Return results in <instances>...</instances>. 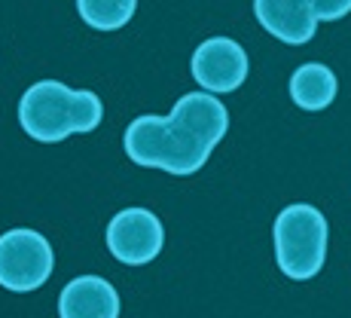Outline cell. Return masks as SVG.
I'll use <instances>...</instances> for the list:
<instances>
[{
    "label": "cell",
    "instance_id": "1",
    "mask_svg": "<svg viewBox=\"0 0 351 318\" xmlns=\"http://www.w3.org/2000/svg\"><path fill=\"white\" fill-rule=\"evenodd\" d=\"M104 120V104L95 92L71 89L58 80H40L19 101V126L40 144H58L67 135L95 132Z\"/></svg>",
    "mask_w": 351,
    "mask_h": 318
},
{
    "label": "cell",
    "instance_id": "2",
    "mask_svg": "<svg viewBox=\"0 0 351 318\" xmlns=\"http://www.w3.org/2000/svg\"><path fill=\"white\" fill-rule=\"evenodd\" d=\"M123 147L134 166L162 168V172L178 174V178L195 174L214 150L186 128L171 123L168 117H156V113H144V117L132 120L123 135Z\"/></svg>",
    "mask_w": 351,
    "mask_h": 318
},
{
    "label": "cell",
    "instance_id": "3",
    "mask_svg": "<svg viewBox=\"0 0 351 318\" xmlns=\"http://www.w3.org/2000/svg\"><path fill=\"white\" fill-rule=\"evenodd\" d=\"M327 218L308 202H296L278 212L272 227L278 269L293 282H308L327 260Z\"/></svg>",
    "mask_w": 351,
    "mask_h": 318
},
{
    "label": "cell",
    "instance_id": "4",
    "mask_svg": "<svg viewBox=\"0 0 351 318\" xmlns=\"http://www.w3.org/2000/svg\"><path fill=\"white\" fill-rule=\"evenodd\" d=\"M56 266V254L43 233L16 227L0 233V285L16 294H28L46 285Z\"/></svg>",
    "mask_w": 351,
    "mask_h": 318
},
{
    "label": "cell",
    "instance_id": "5",
    "mask_svg": "<svg viewBox=\"0 0 351 318\" xmlns=\"http://www.w3.org/2000/svg\"><path fill=\"white\" fill-rule=\"evenodd\" d=\"M107 251L125 266H144L165 248V227L150 208H123L107 223Z\"/></svg>",
    "mask_w": 351,
    "mask_h": 318
},
{
    "label": "cell",
    "instance_id": "6",
    "mask_svg": "<svg viewBox=\"0 0 351 318\" xmlns=\"http://www.w3.org/2000/svg\"><path fill=\"white\" fill-rule=\"evenodd\" d=\"M190 71L205 92H235L247 80V52L232 37H208L195 46Z\"/></svg>",
    "mask_w": 351,
    "mask_h": 318
},
{
    "label": "cell",
    "instance_id": "7",
    "mask_svg": "<svg viewBox=\"0 0 351 318\" xmlns=\"http://www.w3.org/2000/svg\"><path fill=\"white\" fill-rule=\"evenodd\" d=\"M254 16L275 40L287 46L308 43L318 31V16L308 0H254Z\"/></svg>",
    "mask_w": 351,
    "mask_h": 318
},
{
    "label": "cell",
    "instance_id": "8",
    "mask_svg": "<svg viewBox=\"0 0 351 318\" xmlns=\"http://www.w3.org/2000/svg\"><path fill=\"white\" fill-rule=\"evenodd\" d=\"M171 123H178L180 128H186L190 135H195L199 141H205L208 147H217L223 141L226 128H229V113L214 92H186L184 98H178V104L168 113Z\"/></svg>",
    "mask_w": 351,
    "mask_h": 318
},
{
    "label": "cell",
    "instance_id": "9",
    "mask_svg": "<svg viewBox=\"0 0 351 318\" xmlns=\"http://www.w3.org/2000/svg\"><path fill=\"white\" fill-rule=\"evenodd\" d=\"M58 318H119V294L101 275H77L58 294Z\"/></svg>",
    "mask_w": 351,
    "mask_h": 318
},
{
    "label": "cell",
    "instance_id": "10",
    "mask_svg": "<svg viewBox=\"0 0 351 318\" xmlns=\"http://www.w3.org/2000/svg\"><path fill=\"white\" fill-rule=\"evenodd\" d=\"M336 92H339V83H336V73L327 65L318 62L300 65L293 71V77H290V98H293V104L300 111L308 113L327 111L336 101Z\"/></svg>",
    "mask_w": 351,
    "mask_h": 318
},
{
    "label": "cell",
    "instance_id": "11",
    "mask_svg": "<svg viewBox=\"0 0 351 318\" xmlns=\"http://www.w3.org/2000/svg\"><path fill=\"white\" fill-rule=\"evenodd\" d=\"M138 0H77V12L95 31H119L132 22Z\"/></svg>",
    "mask_w": 351,
    "mask_h": 318
},
{
    "label": "cell",
    "instance_id": "12",
    "mask_svg": "<svg viewBox=\"0 0 351 318\" xmlns=\"http://www.w3.org/2000/svg\"><path fill=\"white\" fill-rule=\"evenodd\" d=\"M308 3H312L318 22H336L351 12V0H308Z\"/></svg>",
    "mask_w": 351,
    "mask_h": 318
}]
</instances>
